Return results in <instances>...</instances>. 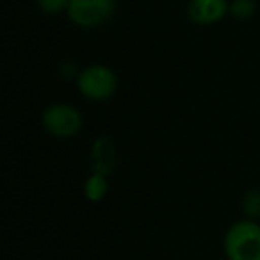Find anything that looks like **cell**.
I'll return each mask as SVG.
<instances>
[{"mask_svg":"<svg viewBox=\"0 0 260 260\" xmlns=\"http://www.w3.org/2000/svg\"><path fill=\"white\" fill-rule=\"evenodd\" d=\"M36 4L45 15H59L68 11L70 0H36Z\"/></svg>","mask_w":260,"mask_h":260,"instance_id":"obj_10","label":"cell"},{"mask_svg":"<svg viewBox=\"0 0 260 260\" xmlns=\"http://www.w3.org/2000/svg\"><path fill=\"white\" fill-rule=\"evenodd\" d=\"M116 168V145L109 136H98L91 146V170L111 175Z\"/></svg>","mask_w":260,"mask_h":260,"instance_id":"obj_6","label":"cell"},{"mask_svg":"<svg viewBox=\"0 0 260 260\" xmlns=\"http://www.w3.org/2000/svg\"><path fill=\"white\" fill-rule=\"evenodd\" d=\"M116 0H70L68 18L82 29H94L104 25L114 16Z\"/></svg>","mask_w":260,"mask_h":260,"instance_id":"obj_4","label":"cell"},{"mask_svg":"<svg viewBox=\"0 0 260 260\" xmlns=\"http://www.w3.org/2000/svg\"><path fill=\"white\" fill-rule=\"evenodd\" d=\"M223 253L226 260H260V223L239 219L223 235Z\"/></svg>","mask_w":260,"mask_h":260,"instance_id":"obj_1","label":"cell"},{"mask_svg":"<svg viewBox=\"0 0 260 260\" xmlns=\"http://www.w3.org/2000/svg\"><path fill=\"white\" fill-rule=\"evenodd\" d=\"M77 89L80 96L89 102H105L118 91V75L105 64H91L80 70L77 77Z\"/></svg>","mask_w":260,"mask_h":260,"instance_id":"obj_3","label":"cell"},{"mask_svg":"<svg viewBox=\"0 0 260 260\" xmlns=\"http://www.w3.org/2000/svg\"><path fill=\"white\" fill-rule=\"evenodd\" d=\"M241 210L246 219L260 221V189H249L241 200Z\"/></svg>","mask_w":260,"mask_h":260,"instance_id":"obj_8","label":"cell"},{"mask_svg":"<svg viewBox=\"0 0 260 260\" xmlns=\"http://www.w3.org/2000/svg\"><path fill=\"white\" fill-rule=\"evenodd\" d=\"M82 191H84L86 200L91 203H98V202H102V200H105V196H107V192H109V175L91 171L89 177L84 180Z\"/></svg>","mask_w":260,"mask_h":260,"instance_id":"obj_7","label":"cell"},{"mask_svg":"<svg viewBox=\"0 0 260 260\" xmlns=\"http://www.w3.org/2000/svg\"><path fill=\"white\" fill-rule=\"evenodd\" d=\"M255 9H256L255 0H232L230 15L237 20H248L253 16Z\"/></svg>","mask_w":260,"mask_h":260,"instance_id":"obj_9","label":"cell"},{"mask_svg":"<svg viewBox=\"0 0 260 260\" xmlns=\"http://www.w3.org/2000/svg\"><path fill=\"white\" fill-rule=\"evenodd\" d=\"M45 132L55 139H73L84 126L82 112L68 102H54L41 112Z\"/></svg>","mask_w":260,"mask_h":260,"instance_id":"obj_2","label":"cell"},{"mask_svg":"<svg viewBox=\"0 0 260 260\" xmlns=\"http://www.w3.org/2000/svg\"><path fill=\"white\" fill-rule=\"evenodd\" d=\"M230 11L228 0H191L189 2V18L196 25H214Z\"/></svg>","mask_w":260,"mask_h":260,"instance_id":"obj_5","label":"cell"}]
</instances>
